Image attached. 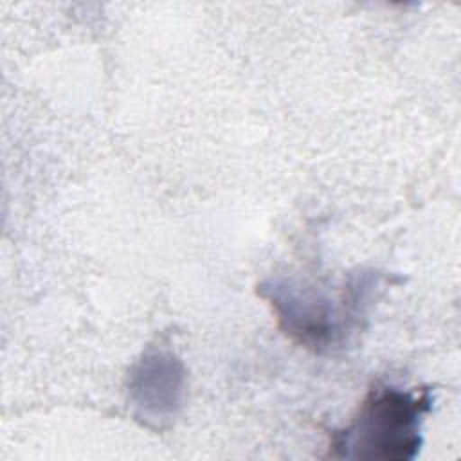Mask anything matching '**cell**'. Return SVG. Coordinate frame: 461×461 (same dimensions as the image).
<instances>
[{
    "mask_svg": "<svg viewBox=\"0 0 461 461\" xmlns=\"http://www.w3.org/2000/svg\"><path fill=\"white\" fill-rule=\"evenodd\" d=\"M429 389L375 385L360 402L351 421L330 436L328 457L337 459H414L421 447V423L430 411Z\"/></svg>",
    "mask_w": 461,
    "mask_h": 461,
    "instance_id": "6da1fadb",
    "label": "cell"
}]
</instances>
